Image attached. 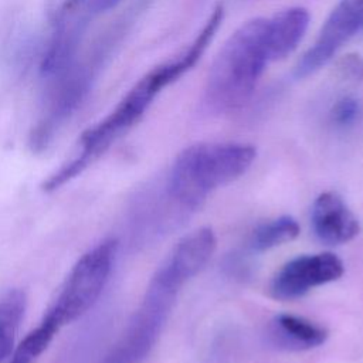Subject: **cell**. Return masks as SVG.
<instances>
[{
    "mask_svg": "<svg viewBox=\"0 0 363 363\" xmlns=\"http://www.w3.org/2000/svg\"><path fill=\"white\" fill-rule=\"evenodd\" d=\"M121 0H52L50 7L51 30L84 35L88 24L115 7Z\"/></svg>",
    "mask_w": 363,
    "mask_h": 363,
    "instance_id": "30bf717a",
    "label": "cell"
},
{
    "mask_svg": "<svg viewBox=\"0 0 363 363\" xmlns=\"http://www.w3.org/2000/svg\"><path fill=\"white\" fill-rule=\"evenodd\" d=\"M255 155V147L245 143L191 145L182 150L173 163L166 180V196L182 210H194L211 191L242 176Z\"/></svg>",
    "mask_w": 363,
    "mask_h": 363,
    "instance_id": "277c9868",
    "label": "cell"
},
{
    "mask_svg": "<svg viewBox=\"0 0 363 363\" xmlns=\"http://www.w3.org/2000/svg\"><path fill=\"white\" fill-rule=\"evenodd\" d=\"M363 121V102L354 95L337 98L328 111V123L335 130H349Z\"/></svg>",
    "mask_w": 363,
    "mask_h": 363,
    "instance_id": "5bb4252c",
    "label": "cell"
},
{
    "mask_svg": "<svg viewBox=\"0 0 363 363\" xmlns=\"http://www.w3.org/2000/svg\"><path fill=\"white\" fill-rule=\"evenodd\" d=\"M223 18L224 9L218 4L189 47L147 71L104 119L82 133L77 153L43 183V190L52 191L71 182L128 133L142 119L159 94L197 64L214 38Z\"/></svg>",
    "mask_w": 363,
    "mask_h": 363,
    "instance_id": "7a4b0ae2",
    "label": "cell"
},
{
    "mask_svg": "<svg viewBox=\"0 0 363 363\" xmlns=\"http://www.w3.org/2000/svg\"><path fill=\"white\" fill-rule=\"evenodd\" d=\"M118 241L108 238L88 250L71 268L43 320L57 330L88 312L99 299L112 272Z\"/></svg>",
    "mask_w": 363,
    "mask_h": 363,
    "instance_id": "5b68a950",
    "label": "cell"
},
{
    "mask_svg": "<svg viewBox=\"0 0 363 363\" xmlns=\"http://www.w3.org/2000/svg\"><path fill=\"white\" fill-rule=\"evenodd\" d=\"M299 234V224L289 216H282L259 224L250 237L252 251L261 252L292 241Z\"/></svg>",
    "mask_w": 363,
    "mask_h": 363,
    "instance_id": "7c38bea8",
    "label": "cell"
},
{
    "mask_svg": "<svg viewBox=\"0 0 363 363\" xmlns=\"http://www.w3.org/2000/svg\"><path fill=\"white\" fill-rule=\"evenodd\" d=\"M360 31H363V0H340L320 27L312 47L298 61L295 77L305 78L318 71Z\"/></svg>",
    "mask_w": 363,
    "mask_h": 363,
    "instance_id": "8992f818",
    "label": "cell"
},
{
    "mask_svg": "<svg viewBox=\"0 0 363 363\" xmlns=\"http://www.w3.org/2000/svg\"><path fill=\"white\" fill-rule=\"evenodd\" d=\"M26 303V294L20 289H11L0 296V363L13 352Z\"/></svg>",
    "mask_w": 363,
    "mask_h": 363,
    "instance_id": "8fae6325",
    "label": "cell"
},
{
    "mask_svg": "<svg viewBox=\"0 0 363 363\" xmlns=\"http://www.w3.org/2000/svg\"><path fill=\"white\" fill-rule=\"evenodd\" d=\"M342 274L343 262L332 252L299 255L275 274L269 292L275 299H296L316 286L339 279Z\"/></svg>",
    "mask_w": 363,
    "mask_h": 363,
    "instance_id": "52a82bcc",
    "label": "cell"
},
{
    "mask_svg": "<svg viewBox=\"0 0 363 363\" xmlns=\"http://www.w3.org/2000/svg\"><path fill=\"white\" fill-rule=\"evenodd\" d=\"M309 13L291 7L241 24L217 54L204 88V105L213 113H230L252 96L267 67L289 55L305 35Z\"/></svg>",
    "mask_w": 363,
    "mask_h": 363,
    "instance_id": "6da1fadb",
    "label": "cell"
},
{
    "mask_svg": "<svg viewBox=\"0 0 363 363\" xmlns=\"http://www.w3.org/2000/svg\"><path fill=\"white\" fill-rule=\"evenodd\" d=\"M267 337L277 349L299 352L323 345L328 339V330L305 318L279 313L269 322Z\"/></svg>",
    "mask_w": 363,
    "mask_h": 363,
    "instance_id": "9c48e42d",
    "label": "cell"
},
{
    "mask_svg": "<svg viewBox=\"0 0 363 363\" xmlns=\"http://www.w3.org/2000/svg\"><path fill=\"white\" fill-rule=\"evenodd\" d=\"M311 220L316 238L328 245L347 242L360 231L354 214L343 199L333 191H325L316 197Z\"/></svg>",
    "mask_w": 363,
    "mask_h": 363,
    "instance_id": "ba28073f",
    "label": "cell"
},
{
    "mask_svg": "<svg viewBox=\"0 0 363 363\" xmlns=\"http://www.w3.org/2000/svg\"><path fill=\"white\" fill-rule=\"evenodd\" d=\"M57 332L58 330L54 326L45 320H41V323L33 329L11 352L7 363H34L38 356L48 347Z\"/></svg>",
    "mask_w": 363,
    "mask_h": 363,
    "instance_id": "4fadbf2b",
    "label": "cell"
},
{
    "mask_svg": "<svg viewBox=\"0 0 363 363\" xmlns=\"http://www.w3.org/2000/svg\"><path fill=\"white\" fill-rule=\"evenodd\" d=\"M173 250L153 274L139 308L101 363H142L156 345L180 288L200 272L186 254Z\"/></svg>",
    "mask_w": 363,
    "mask_h": 363,
    "instance_id": "3957f363",
    "label": "cell"
}]
</instances>
